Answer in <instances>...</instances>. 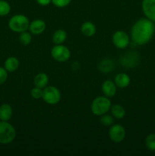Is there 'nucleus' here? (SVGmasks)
<instances>
[{
  "label": "nucleus",
  "mask_w": 155,
  "mask_h": 156,
  "mask_svg": "<svg viewBox=\"0 0 155 156\" xmlns=\"http://www.w3.org/2000/svg\"><path fill=\"white\" fill-rule=\"evenodd\" d=\"M155 30L153 22L148 18H141L133 24L131 37L134 43L138 45L147 44L151 40Z\"/></svg>",
  "instance_id": "nucleus-1"
},
{
  "label": "nucleus",
  "mask_w": 155,
  "mask_h": 156,
  "mask_svg": "<svg viewBox=\"0 0 155 156\" xmlns=\"http://www.w3.org/2000/svg\"><path fill=\"white\" fill-rule=\"evenodd\" d=\"M111 101L106 96H99L94 99L91 104V111L96 116L106 114L111 108Z\"/></svg>",
  "instance_id": "nucleus-2"
},
{
  "label": "nucleus",
  "mask_w": 155,
  "mask_h": 156,
  "mask_svg": "<svg viewBox=\"0 0 155 156\" xmlns=\"http://www.w3.org/2000/svg\"><path fill=\"white\" fill-rule=\"evenodd\" d=\"M30 21L28 18L24 15H15L10 18L9 21V27L12 31L21 33L29 28Z\"/></svg>",
  "instance_id": "nucleus-3"
},
{
  "label": "nucleus",
  "mask_w": 155,
  "mask_h": 156,
  "mask_svg": "<svg viewBox=\"0 0 155 156\" xmlns=\"http://www.w3.org/2000/svg\"><path fill=\"white\" fill-rule=\"evenodd\" d=\"M16 137V131L15 127L8 121H0V143L9 144Z\"/></svg>",
  "instance_id": "nucleus-4"
},
{
  "label": "nucleus",
  "mask_w": 155,
  "mask_h": 156,
  "mask_svg": "<svg viewBox=\"0 0 155 156\" xmlns=\"http://www.w3.org/2000/svg\"><path fill=\"white\" fill-rule=\"evenodd\" d=\"M42 98L48 105H56L61 100V93L56 87L46 86L43 89Z\"/></svg>",
  "instance_id": "nucleus-5"
},
{
  "label": "nucleus",
  "mask_w": 155,
  "mask_h": 156,
  "mask_svg": "<svg viewBox=\"0 0 155 156\" xmlns=\"http://www.w3.org/2000/svg\"><path fill=\"white\" fill-rule=\"evenodd\" d=\"M51 56L58 62H66L71 56L69 49L62 44H56L51 50Z\"/></svg>",
  "instance_id": "nucleus-6"
},
{
  "label": "nucleus",
  "mask_w": 155,
  "mask_h": 156,
  "mask_svg": "<svg viewBox=\"0 0 155 156\" xmlns=\"http://www.w3.org/2000/svg\"><path fill=\"white\" fill-rule=\"evenodd\" d=\"M126 129L122 125L114 124L110 126L109 136L114 143H121L126 137Z\"/></svg>",
  "instance_id": "nucleus-7"
},
{
  "label": "nucleus",
  "mask_w": 155,
  "mask_h": 156,
  "mask_svg": "<svg viewBox=\"0 0 155 156\" xmlns=\"http://www.w3.org/2000/svg\"><path fill=\"white\" fill-rule=\"evenodd\" d=\"M112 41L115 47L119 49H125L129 44V37L126 32L118 30L112 34Z\"/></svg>",
  "instance_id": "nucleus-8"
},
{
  "label": "nucleus",
  "mask_w": 155,
  "mask_h": 156,
  "mask_svg": "<svg viewBox=\"0 0 155 156\" xmlns=\"http://www.w3.org/2000/svg\"><path fill=\"white\" fill-rule=\"evenodd\" d=\"M141 8L147 18L155 22V0H143Z\"/></svg>",
  "instance_id": "nucleus-9"
},
{
  "label": "nucleus",
  "mask_w": 155,
  "mask_h": 156,
  "mask_svg": "<svg viewBox=\"0 0 155 156\" xmlns=\"http://www.w3.org/2000/svg\"><path fill=\"white\" fill-rule=\"evenodd\" d=\"M46 27V24L43 20L36 19L30 23L28 29L30 30V33L33 34L39 35L45 30Z\"/></svg>",
  "instance_id": "nucleus-10"
},
{
  "label": "nucleus",
  "mask_w": 155,
  "mask_h": 156,
  "mask_svg": "<svg viewBox=\"0 0 155 156\" xmlns=\"http://www.w3.org/2000/svg\"><path fill=\"white\" fill-rule=\"evenodd\" d=\"M101 90L104 96L108 98H112L115 96L116 93V85L115 82L111 80H106L101 86Z\"/></svg>",
  "instance_id": "nucleus-11"
},
{
  "label": "nucleus",
  "mask_w": 155,
  "mask_h": 156,
  "mask_svg": "<svg viewBox=\"0 0 155 156\" xmlns=\"http://www.w3.org/2000/svg\"><path fill=\"white\" fill-rule=\"evenodd\" d=\"M131 79L130 77L128 74L124 73H119L115 76L114 82H115L116 87L120 88H125L128 87L130 84Z\"/></svg>",
  "instance_id": "nucleus-12"
},
{
  "label": "nucleus",
  "mask_w": 155,
  "mask_h": 156,
  "mask_svg": "<svg viewBox=\"0 0 155 156\" xmlns=\"http://www.w3.org/2000/svg\"><path fill=\"white\" fill-rule=\"evenodd\" d=\"M13 110L8 104H3L0 106V120L2 121H9L12 117Z\"/></svg>",
  "instance_id": "nucleus-13"
},
{
  "label": "nucleus",
  "mask_w": 155,
  "mask_h": 156,
  "mask_svg": "<svg viewBox=\"0 0 155 156\" xmlns=\"http://www.w3.org/2000/svg\"><path fill=\"white\" fill-rule=\"evenodd\" d=\"M4 67L9 73H13L16 71L19 67V61L15 56H9L5 59Z\"/></svg>",
  "instance_id": "nucleus-14"
},
{
  "label": "nucleus",
  "mask_w": 155,
  "mask_h": 156,
  "mask_svg": "<svg viewBox=\"0 0 155 156\" xmlns=\"http://www.w3.org/2000/svg\"><path fill=\"white\" fill-rule=\"evenodd\" d=\"M49 82V77L46 73H40L35 76L33 83L36 87L43 89L44 88L47 86Z\"/></svg>",
  "instance_id": "nucleus-15"
},
{
  "label": "nucleus",
  "mask_w": 155,
  "mask_h": 156,
  "mask_svg": "<svg viewBox=\"0 0 155 156\" xmlns=\"http://www.w3.org/2000/svg\"><path fill=\"white\" fill-rule=\"evenodd\" d=\"M81 30L87 37H92L96 33V26L91 21H85L81 24Z\"/></svg>",
  "instance_id": "nucleus-16"
},
{
  "label": "nucleus",
  "mask_w": 155,
  "mask_h": 156,
  "mask_svg": "<svg viewBox=\"0 0 155 156\" xmlns=\"http://www.w3.org/2000/svg\"><path fill=\"white\" fill-rule=\"evenodd\" d=\"M138 56L135 53H129L126 54L121 58V62L122 66L126 67H132L135 66L137 62Z\"/></svg>",
  "instance_id": "nucleus-17"
},
{
  "label": "nucleus",
  "mask_w": 155,
  "mask_h": 156,
  "mask_svg": "<svg viewBox=\"0 0 155 156\" xmlns=\"http://www.w3.org/2000/svg\"><path fill=\"white\" fill-rule=\"evenodd\" d=\"M67 38V33L62 29L56 30L53 34V42L55 44H62Z\"/></svg>",
  "instance_id": "nucleus-18"
},
{
  "label": "nucleus",
  "mask_w": 155,
  "mask_h": 156,
  "mask_svg": "<svg viewBox=\"0 0 155 156\" xmlns=\"http://www.w3.org/2000/svg\"><path fill=\"white\" fill-rule=\"evenodd\" d=\"M111 113L116 119H122L126 116V110L122 105H114L111 106Z\"/></svg>",
  "instance_id": "nucleus-19"
},
{
  "label": "nucleus",
  "mask_w": 155,
  "mask_h": 156,
  "mask_svg": "<svg viewBox=\"0 0 155 156\" xmlns=\"http://www.w3.org/2000/svg\"><path fill=\"white\" fill-rule=\"evenodd\" d=\"M114 64L111 59H103V61L100 62L99 64V69L102 72V73H107L111 72V70L113 69Z\"/></svg>",
  "instance_id": "nucleus-20"
},
{
  "label": "nucleus",
  "mask_w": 155,
  "mask_h": 156,
  "mask_svg": "<svg viewBox=\"0 0 155 156\" xmlns=\"http://www.w3.org/2000/svg\"><path fill=\"white\" fill-rule=\"evenodd\" d=\"M19 41L22 45H28V44L31 43V34H30V33L27 32V30L21 32L19 36Z\"/></svg>",
  "instance_id": "nucleus-21"
},
{
  "label": "nucleus",
  "mask_w": 155,
  "mask_h": 156,
  "mask_svg": "<svg viewBox=\"0 0 155 156\" xmlns=\"http://www.w3.org/2000/svg\"><path fill=\"white\" fill-rule=\"evenodd\" d=\"M11 12V5L8 2L0 0V16H5Z\"/></svg>",
  "instance_id": "nucleus-22"
},
{
  "label": "nucleus",
  "mask_w": 155,
  "mask_h": 156,
  "mask_svg": "<svg viewBox=\"0 0 155 156\" xmlns=\"http://www.w3.org/2000/svg\"><path fill=\"white\" fill-rule=\"evenodd\" d=\"M146 147L150 151H155V134L151 133L145 140Z\"/></svg>",
  "instance_id": "nucleus-23"
},
{
  "label": "nucleus",
  "mask_w": 155,
  "mask_h": 156,
  "mask_svg": "<svg viewBox=\"0 0 155 156\" xmlns=\"http://www.w3.org/2000/svg\"><path fill=\"white\" fill-rule=\"evenodd\" d=\"M100 123L105 126H110L113 124V118L107 113L100 116Z\"/></svg>",
  "instance_id": "nucleus-24"
},
{
  "label": "nucleus",
  "mask_w": 155,
  "mask_h": 156,
  "mask_svg": "<svg viewBox=\"0 0 155 156\" xmlns=\"http://www.w3.org/2000/svg\"><path fill=\"white\" fill-rule=\"evenodd\" d=\"M30 95H31V97L34 99L42 98L43 89L42 88H38V87L35 86L34 88H32L31 91H30Z\"/></svg>",
  "instance_id": "nucleus-25"
},
{
  "label": "nucleus",
  "mask_w": 155,
  "mask_h": 156,
  "mask_svg": "<svg viewBox=\"0 0 155 156\" xmlns=\"http://www.w3.org/2000/svg\"><path fill=\"white\" fill-rule=\"evenodd\" d=\"M71 0H52V3L58 8H64L71 3Z\"/></svg>",
  "instance_id": "nucleus-26"
},
{
  "label": "nucleus",
  "mask_w": 155,
  "mask_h": 156,
  "mask_svg": "<svg viewBox=\"0 0 155 156\" xmlns=\"http://www.w3.org/2000/svg\"><path fill=\"white\" fill-rule=\"evenodd\" d=\"M8 79V71L5 67L0 66V85L5 82Z\"/></svg>",
  "instance_id": "nucleus-27"
},
{
  "label": "nucleus",
  "mask_w": 155,
  "mask_h": 156,
  "mask_svg": "<svg viewBox=\"0 0 155 156\" xmlns=\"http://www.w3.org/2000/svg\"><path fill=\"white\" fill-rule=\"evenodd\" d=\"M36 2L42 6H46L52 2V0H36Z\"/></svg>",
  "instance_id": "nucleus-28"
}]
</instances>
